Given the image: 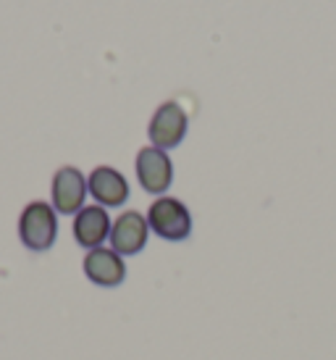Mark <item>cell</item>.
<instances>
[{
    "label": "cell",
    "mask_w": 336,
    "mask_h": 360,
    "mask_svg": "<svg viewBox=\"0 0 336 360\" xmlns=\"http://www.w3.org/2000/svg\"><path fill=\"white\" fill-rule=\"evenodd\" d=\"M150 226H148V216L139 213V210H124L113 219V226H110V237H108V248L119 252L121 258H134L139 252L148 248L150 240Z\"/></svg>",
    "instance_id": "6"
},
{
    "label": "cell",
    "mask_w": 336,
    "mask_h": 360,
    "mask_svg": "<svg viewBox=\"0 0 336 360\" xmlns=\"http://www.w3.org/2000/svg\"><path fill=\"white\" fill-rule=\"evenodd\" d=\"M134 174H137L139 187L148 192V195H166L174 184V160L166 150L145 145L137 150L134 158Z\"/></svg>",
    "instance_id": "4"
},
{
    "label": "cell",
    "mask_w": 336,
    "mask_h": 360,
    "mask_svg": "<svg viewBox=\"0 0 336 360\" xmlns=\"http://www.w3.org/2000/svg\"><path fill=\"white\" fill-rule=\"evenodd\" d=\"M82 271L95 287H103V290H116L127 281V258H121L113 248H95V250H87L84 260H82Z\"/></svg>",
    "instance_id": "7"
},
{
    "label": "cell",
    "mask_w": 336,
    "mask_h": 360,
    "mask_svg": "<svg viewBox=\"0 0 336 360\" xmlns=\"http://www.w3.org/2000/svg\"><path fill=\"white\" fill-rule=\"evenodd\" d=\"M110 226H113V219H110L108 208L92 202V205H84V208L74 216L71 234H74V242H77L79 248L95 250V248H103V245L108 242Z\"/></svg>",
    "instance_id": "8"
},
{
    "label": "cell",
    "mask_w": 336,
    "mask_h": 360,
    "mask_svg": "<svg viewBox=\"0 0 336 360\" xmlns=\"http://www.w3.org/2000/svg\"><path fill=\"white\" fill-rule=\"evenodd\" d=\"M189 131V116L184 105L176 101H166L160 103L158 108L153 110L148 124V140L153 148H160V150H174L179 148Z\"/></svg>",
    "instance_id": "3"
},
{
    "label": "cell",
    "mask_w": 336,
    "mask_h": 360,
    "mask_svg": "<svg viewBox=\"0 0 336 360\" xmlns=\"http://www.w3.org/2000/svg\"><path fill=\"white\" fill-rule=\"evenodd\" d=\"M19 240L32 252H48L58 240V213L45 200H32L19 216Z\"/></svg>",
    "instance_id": "2"
},
{
    "label": "cell",
    "mask_w": 336,
    "mask_h": 360,
    "mask_svg": "<svg viewBox=\"0 0 336 360\" xmlns=\"http://www.w3.org/2000/svg\"><path fill=\"white\" fill-rule=\"evenodd\" d=\"M87 176L77 166H60L50 181V205L58 216H77L87 200Z\"/></svg>",
    "instance_id": "5"
},
{
    "label": "cell",
    "mask_w": 336,
    "mask_h": 360,
    "mask_svg": "<svg viewBox=\"0 0 336 360\" xmlns=\"http://www.w3.org/2000/svg\"><path fill=\"white\" fill-rule=\"evenodd\" d=\"M148 226L163 242H184L192 237L195 219L184 200H179L174 195H160L150 202Z\"/></svg>",
    "instance_id": "1"
},
{
    "label": "cell",
    "mask_w": 336,
    "mask_h": 360,
    "mask_svg": "<svg viewBox=\"0 0 336 360\" xmlns=\"http://www.w3.org/2000/svg\"><path fill=\"white\" fill-rule=\"evenodd\" d=\"M89 198L103 208H121L131 195L127 176L113 166H95L87 174Z\"/></svg>",
    "instance_id": "9"
}]
</instances>
